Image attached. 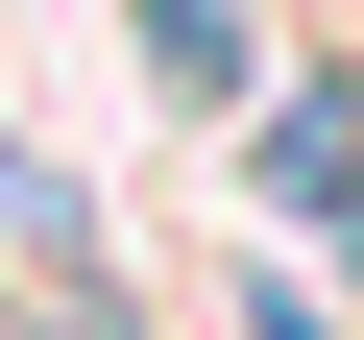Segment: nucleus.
<instances>
[{"label":"nucleus","mask_w":364,"mask_h":340,"mask_svg":"<svg viewBox=\"0 0 364 340\" xmlns=\"http://www.w3.org/2000/svg\"><path fill=\"white\" fill-rule=\"evenodd\" d=\"M267 195H316L340 243H364V97L316 73V97H267Z\"/></svg>","instance_id":"1"}]
</instances>
